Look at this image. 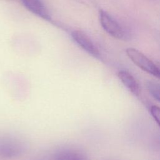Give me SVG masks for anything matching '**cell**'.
<instances>
[{
	"label": "cell",
	"instance_id": "5b68a950",
	"mask_svg": "<svg viewBox=\"0 0 160 160\" xmlns=\"http://www.w3.org/2000/svg\"><path fill=\"white\" fill-rule=\"evenodd\" d=\"M118 76L125 87L134 96H139L141 93V88L136 79L126 71H120Z\"/></svg>",
	"mask_w": 160,
	"mask_h": 160
},
{
	"label": "cell",
	"instance_id": "ba28073f",
	"mask_svg": "<svg viewBox=\"0 0 160 160\" xmlns=\"http://www.w3.org/2000/svg\"><path fill=\"white\" fill-rule=\"evenodd\" d=\"M150 113L160 127V108L156 105L152 106L150 108Z\"/></svg>",
	"mask_w": 160,
	"mask_h": 160
},
{
	"label": "cell",
	"instance_id": "52a82bcc",
	"mask_svg": "<svg viewBox=\"0 0 160 160\" xmlns=\"http://www.w3.org/2000/svg\"><path fill=\"white\" fill-rule=\"evenodd\" d=\"M146 87L149 93L160 102V83L149 81L146 82Z\"/></svg>",
	"mask_w": 160,
	"mask_h": 160
},
{
	"label": "cell",
	"instance_id": "6da1fadb",
	"mask_svg": "<svg viewBox=\"0 0 160 160\" xmlns=\"http://www.w3.org/2000/svg\"><path fill=\"white\" fill-rule=\"evenodd\" d=\"M126 52L129 58L138 67L160 79V68L143 53L133 48H127Z\"/></svg>",
	"mask_w": 160,
	"mask_h": 160
},
{
	"label": "cell",
	"instance_id": "8992f818",
	"mask_svg": "<svg viewBox=\"0 0 160 160\" xmlns=\"http://www.w3.org/2000/svg\"><path fill=\"white\" fill-rule=\"evenodd\" d=\"M55 160H89L82 152L72 148L59 150L55 156Z\"/></svg>",
	"mask_w": 160,
	"mask_h": 160
},
{
	"label": "cell",
	"instance_id": "7a4b0ae2",
	"mask_svg": "<svg viewBox=\"0 0 160 160\" xmlns=\"http://www.w3.org/2000/svg\"><path fill=\"white\" fill-rule=\"evenodd\" d=\"M99 18L102 28L110 36L118 39L127 38V33L122 26L106 11L101 9L99 12Z\"/></svg>",
	"mask_w": 160,
	"mask_h": 160
},
{
	"label": "cell",
	"instance_id": "277c9868",
	"mask_svg": "<svg viewBox=\"0 0 160 160\" xmlns=\"http://www.w3.org/2000/svg\"><path fill=\"white\" fill-rule=\"evenodd\" d=\"M21 2L26 9L32 14L46 21L51 20V15L42 0H21Z\"/></svg>",
	"mask_w": 160,
	"mask_h": 160
},
{
	"label": "cell",
	"instance_id": "3957f363",
	"mask_svg": "<svg viewBox=\"0 0 160 160\" xmlns=\"http://www.w3.org/2000/svg\"><path fill=\"white\" fill-rule=\"evenodd\" d=\"M71 36L73 41L85 51L97 59H101L98 49L86 33L80 30H74L72 31Z\"/></svg>",
	"mask_w": 160,
	"mask_h": 160
}]
</instances>
